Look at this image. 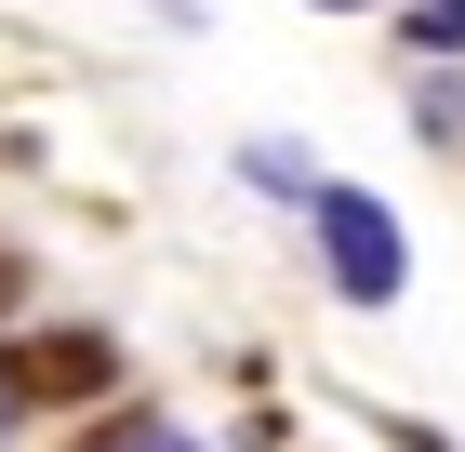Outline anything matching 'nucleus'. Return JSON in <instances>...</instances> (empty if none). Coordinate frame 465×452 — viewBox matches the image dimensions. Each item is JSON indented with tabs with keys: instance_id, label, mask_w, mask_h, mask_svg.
<instances>
[{
	"instance_id": "423d86ee",
	"label": "nucleus",
	"mask_w": 465,
	"mask_h": 452,
	"mask_svg": "<svg viewBox=\"0 0 465 452\" xmlns=\"http://www.w3.org/2000/svg\"><path fill=\"white\" fill-rule=\"evenodd\" d=\"M14 413H27V386H14V347H0V439H14Z\"/></svg>"
},
{
	"instance_id": "20e7f679",
	"label": "nucleus",
	"mask_w": 465,
	"mask_h": 452,
	"mask_svg": "<svg viewBox=\"0 0 465 452\" xmlns=\"http://www.w3.org/2000/svg\"><path fill=\"white\" fill-rule=\"evenodd\" d=\"M412 54H465V0H412Z\"/></svg>"
},
{
	"instance_id": "7ed1b4c3",
	"label": "nucleus",
	"mask_w": 465,
	"mask_h": 452,
	"mask_svg": "<svg viewBox=\"0 0 465 452\" xmlns=\"http://www.w3.org/2000/svg\"><path fill=\"white\" fill-rule=\"evenodd\" d=\"M80 452H200L173 413H107V426H80Z\"/></svg>"
},
{
	"instance_id": "f03ea898",
	"label": "nucleus",
	"mask_w": 465,
	"mask_h": 452,
	"mask_svg": "<svg viewBox=\"0 0 465 452\" xmlns=\"http://www.w3.org/2000/svg\"><path fill=\"white\" fill-rule=\"evenodd\" d=\"M14 386L54 399V413H80V399L120 386V347H107V333H27V347H14Z\"/></svg>"
},
{
	"instance_id": "39448f33",
	"label": "nucleus",
	"mask_w": 465,
	"mask_h": 452,
	"mask_svg": "<svg viewBox=\"0 0 465 452\" xmlns=\"http://www.w3.org/2000/svg\"><path fill=\"white\" fill-rule=\"evenodd\" d=\"M426 134H465V80H439V94H426Z\"/></svg>"
},
{
	"instance_id": "f257e3e1",
	"label": "nucleus",
	"mask_w": 465,
	"mask_h": 452,
	"mask_svg": "<svg viewBox=\"0 0 465 452\" xmlns=\"http://www.w3.org/2000/svg\"><path fill=\"white\" fill-rule=\"evenodd\" d=\"M306 226H320V266H332V293H346V306H386L399 279H412V240H399V213L372 200V186H320V200H306Z\"/></svg>"
},
{
	"instance_id": "0eeeda50",
	"label": "nucleus",
	"mask_w": 465,
	"mask_h": 452,
	"mask_svg": "<svg viewBox=\"0 0 465 452\" xmlns=\"http://www.w3.org/2000/svg\"><path fill=\"white\" fill-rule=\"evenodd\" d=\"M320 14H359V0H320Z\"/></svg>"
}]
</instances>
